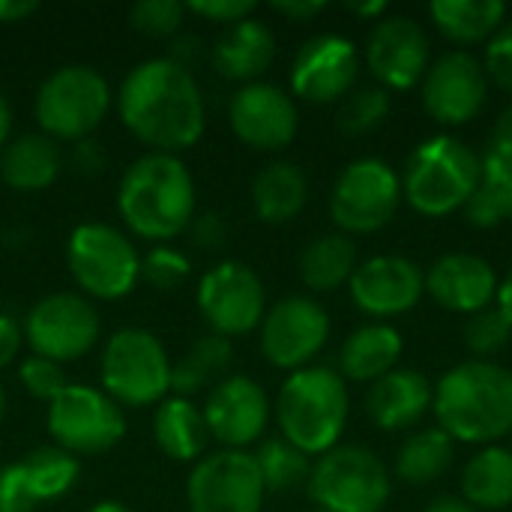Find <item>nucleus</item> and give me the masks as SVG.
Segmentation results:
<instances>
[{"label": "nucleus", "instance_id": "obj_1", "mask_svg": "<svg viewBox=\"0 0 512 512\" xmlns=\"http://www.w3.org/2000/svg\"><path fill=\"white\" fill-rule=\"evenodd\" d=\"M117 111L123 126L150 153H183L195 147L207 126V108L195 75L171 57L138 63L120 84Z\"/></svg>", "mask_w": 512, "mask_h": 512}, {"label": "nucleus", "instance_id": "obj_2", "mask_svg": "<svg viewBox=\"0 0 512 512\" xmlns=\"http://www.w3.org/2000/svg\"><path fill=\"white\" fill-rule=\"evenodd\" d=\"M117 210L135 237L165 243L195 219V180L180 156L144 153L117 186Z\"/></svg>", "mask_w": 512, "mask_h": 512}, {"label": "nucleus", "instance_id": "obj_3", "mask_svg": "<svg viewBox=\"0 0 512 512\" xmlns=\"http://www.w3.org/2000/svg\"><path fill=\"white\" fill-rule=\"evenodd\" d=\"M432 408L453 441L492 447L512 432V372L489 360L453 366L438 381Z\"/></svg>", "mask_w": 512, "mask_h": 512}, {"label": "nucleus", "instance_id": "obj_4", "mask_svg": "<svg viewBox=\"0 0 512 512\" xmlns=\"http://www.w3.org/2000/svg\"><path fill=\"white\" fill-rule=\"evenodd\" d=\"M276 423L288 444L306 456L330 453L348 423V387L336 369L291 372L276 396Z\"/></svg>", "mask_w": 512, "mask_h": 512}, {"label": "nucleus", "instance_id": "obj_5", "mask_svg": "<svg viewBox=\"0 0 512 512\" xmlns=\"http://www.w3.org/2000/svg\"><path fill=\"white\" fill-rule=\"evenodd\" d=\"M480 183V156L456 135H432L414 147L402 177L408 204L429 216H450L465 210Z\"/></svg>", "mask_w": 512, "mask_h": 512}, {"label": "nucleus", "instance_id": "obj_6", "mask_svg": "<svg viewBox=\"0 0 512 512\" xmlns=\"http://www.w3.org/2000/svg\"><path fill=\"white\" fill-rule=\"evenodd\" d=\"M99 381L120 408H156L171 393L168 351L150 330L123 327L102 348Z\"/></svg>", "mask_w": 512, "mask_h": 512}, {"label": "nucleus", "instance_id": "obj_7", "mask_svg": "<svg viewBox=\"0 0 512 512\" xmlns=\"http://www.w3.org/2000/svg\"><path fill=\"white\" fill-rule=\"evenodd\" d=\"M111 108V87L105 75L84 63L54 69L36 90L33 114L45 138L84 141L90 138Z\"/></svg>", "mask_w": 512, "mask_h": 512}, {"label": "nucleus", "instance_id": "obj_8", "mask_svg": "<svg viewBox=\"0 0 512 512\" xmlns=\"http://www.w3.org/2000/svg\"><path fill=\"white\" fill-rule=\"evenodd\" d=\"M66 267L93 300H120L141 282V255L114 225L81 222L66 240Z\"/></svg>", "mask_w": 512, "mask_h": 512}, {"label": "nucleus", "instance_id": "obj_9", "mask_svg": "<svg viewBox=\"0 0 512 512\" xmlns=\"http://www.w3.org/2000/svg\"><path fill=\"white\" fill-rule=\"evenodd\" d=\"M306 489L324 512H381L393 483L390 471L369 447L348 444L333 447L312 465Z\"/></svg>", "mask_w": 512, "mask_h": 512}, {"label": "nucleus", "instance_id": "obj_10", "mask_svg": "<svg viewBox=\"0 0 512 512\" xmlns=\"http://www.w3.org/2000/svg\"><path fill=\"white\" fill-rule=\"evenodd\" d=\"M54 447L78 456H102L126 435L123 408L90 384H69L45 414Z\"/></svg>", "mask_w": 512, "mask_h": 512}, {"label": "nucleus", "instance_id": "obj_11", "mask_svg": "<svg viewBox=\"0 0 512 512\" xmlns=\"http://www.w3.org/2000/svg\"><path fill=\"white\" fill-rule=\"evenodd\" d=\"M402 204V180L375 156L354 159L336 180L330 195V216L342 234L381 231Z\"/></svg>", "mask_w": 512, "mask_h": 512}, {"label": "nucleus", "instance_id": "obj_12", "mask_svg": "<svg viewBox=\"0 0 512 512\" xmlns=\"http://www.w3.org/2000/svg\"><path fill=\"white\" fill-rule=\"evenodd\" d=\"M102 324L93 303L72 291H57L36 300L24 321V339L36 357L72 363L87 357L99 342Z\"/></svg>", "mask_w": 512, "mask_h": 512}, {"label": "nucleus", "instance_id": "obj_13", "mask_svg": "<svg viewBox=\"0 0 512 512\" xmlns=\"http://www.w3.org/2000/svg\"><path fill=\"white\" fill-rule=\"evenodd\" d=\"M198 309L210 333L225 339L246 336L267 315V291L249 264L219 261L198 282Z\"/></svg>", "mask_w": 512, "mask_h": 512}, {"label": "nucleus", "instance_id": "obj_14", "mask_svg": "<svg viewBox=\"0 0 512 512\" xmlns=\"http://www.w3.org/2000/svg\"><path fill=\"white\" fill-rule=\"evenodd\" d=\"M264 480L246 450H216L195 462L186 480L189 512H261Z\"/></svg>", "mask_w": 512, "mask_h": 512}, {"label": "nucleus", "instance_id": "obj_15", "mask_svg": "<svg viewBox=\"0 0 512 512\" xmlns=\"http://www.w3.org/2000/svg\"><path fill=\"white\" fill-rule=\"evenodd\" d=\"M330 318L312 297H285L261 321V351L285 372L306 369L327 345Z\"/></svg>", "mask_w": 512, "mask_h": 512}, {"label": "nucleus", "instance_id": "obj_16", "mask_svg": "<svg viewBox=\"0 0 512 512\" xmlns=\"http://www.w3.org/2000/svg\"><path fill=\"white\" fill-rule=\"evenodd\" d=\"M228 123L231 132L252 150H282L297 138L300 117L294 99L267 81L243 84L228 105Z\"/></svg>", "mask_w": 512, "mask_h": 512}, {"label": "nucleus", "instance_id": "obj_17", "mask_svg": "<svg viewBox=\"0 0 512 512\" xmlns=\"http://www.w3.org/2000/svg\"><path fill=\"white\" fill-rule=\"evenodd\" d=\"M204 423L222 450H246L270 423V399L264 387L249 375H228L207 393Z\"/></svg>", "mask_w": 512, "mask_h": 512}, {"label": "nucleus", "instance_id": "obj_18", "mask_svg": "<svg viewBox=\"0 0 512 512\" xmlns=\"http://www.w3.org/2000/svg\"><path fill=\"white\" fill-rule=\"evenodd\" d=\"M78 459L60 447H36L0 471V512H36L72 492Z\"/></svg>", "mask_w": 512, "mask_h": 512}, {"label": "nucleus", "instance_id": "obj_19", "mask_svg": "<svg viewBox=\"0 0 512 512\" xmlns=\"http://www.w3.org/2000/svg\"><path fill=\"white\" fill-rule=\"evenodd\" d=\"M489 96L486 66L468 51H447L423 78V105L444 126L474 120Z\"/></svg>", "mask_w": 512, "mask_h": 512}, {"label": "nucleus", "instance_id": "obj_20", "mask_svg": "<svg viewBox=\"0 0 512 512\" xmlns=\"http://www.w3.org/2000/svg\"><path fill=\"white\" fill-rule=\"evenodd\" d=\"M360 72V54L348 36L318 33L300 45L291 63V90L294 96L324 105L342 99Z\"/></svg>", "mask_w": 512, "mask_h": 512}, {"label": "nucleus", "instance_id": "obj_21", "mask_svg": "<svg viewBox=\"0 0 512 512\" xmlns=\"http://www.w3.org/2000/svg\"><path fill=\"white\" fill-rule=\"evenodd\" d=\"M366 63L384 90H411L429 72V36L408 15L381 18L369 33Z\"/></svg>", "mask_w": 512, "mask_h": 512}, {"label": "nucleus", "instance_id": "obj_22", "mask_svg": "<svg viewBox=\"0 0 512 512\" xmlns=\"http://www.w3.org/2000/svg\"><path fill=\"white\" fill-rule=\"evenodd\" d=\"M348 288L360 312L372 318H399L426 294V276L405 255H375L357 264Z\"/></svg>", "mask_w": 512, "mask_h": 512}, {"label": "nucleus", "instance_id": "obj_23", "mask_svg": "<svg viewBox=\"0 0 512 512\" xmlns=\"http://www.w3.org/2000/svg\"><path fill=\"white\" fill-rule=\"evenodd\" d=\"M498 276L492 264L471 252H450L441 255L426 273V291L435 303L450 312L474 315L492 306L498 297Z\"/></svg>", "mask_w": 512, "mask_h": 512}, {"label": "nucleus", "instance_id": "obj_24", "mask_svg": "<svg viewBox=\"0 0 512 512\" xmlns=\"http://www.w3.org/2000/svg\"><path fill=\"white\" fill-rule=\"evenodd\" d=\"M435 402L432 381L417 369H393L378 378L366 396L369 420L384 432H402L417 426Z\"/></svg>", "mask_w": 512, "mask_h": 512}, {"label": "nucleus", "instance_id": "obj_25", "mask_svg": "<svg viewBox=\"0 0 512 512\" xmlns=\"http://www.w3.org/2000/svg\"><path fill=\"white\" fill-rule=\"evenodd\" d=\"M273 57H276V36L258 18H243L225 27V33L213 45L216 72L243 84H252L258 75H264Z\"/></svg>", "mask_w": 512, "mask_h": 512}, {"label": "nucleus", "instance_id": "obj_26", "mask_svg": "<svg viewBox=\"0 0 512 512\" xmlns=\"http://www.w3.org/2000/svg\"><path fill=\"white\" fill-rule=\"evenodd\" d=\"M63 168L57 141L42 132H27L12 138L0 150V180L15 192H42L48 189Z\"/></svg>", "mask_w": 512, "mask_h": 512}, {"label": "nucleus", "instance_id": "obj_27", "mask_svg": "<svg viewBox=\"0 0 512 512\" xmlns=\"http://www.w3.org/2000/svg\"><path fill=\"white\" fill-rule=\"evenodd\" d=\"M153 441L174 462H198L210 444L204 411L183 396L162 399L153 411Z\"/></svg>", "mask_w": 512, "mask_h": 512}, {"label": "nucleus", "instance_id": "obj_28", "mask_svg": "<svg viewBox=\"0 0 512 512\" xmlns=\"http://www.w3.org/2000/svg\"><path fill=\"white\" fill-rule=\"evenodd\" d=\"M402 357V336L390 324L357 327L339 351V375L348 381H378L396 369Z\"/></svg>", "mask_w": 512, "mask_h": 512}, {"label": "nucleus", "instance_id": "obj_29", "mask_svg": "<svg viewBox=\"0 0 512 512\" xmlns=\"http://www.w3.org/2000/svg\"><path fill=\"white\" fill-rule=\"evenodd\" d=\"M309 180L294 162H270L252 180V210L267 225H285L306 207Z\"/></svg>", "mask_w": 512, "mask_h": 512}, {"label": "nucleus", "instance_id": "obj_30", "mask_svg": "<svg viewBox=\"0 0 512 512\" xmlns=\"http://www.w3.org/2000/svg\"><path fill=\"white\" fill-rule=\"evenodd\" d=\"M435 27L456 45L489 42L507 18L501 0H435L429 6Z\"/></svg>", "mask_w": 512, "mask_h": 512}, {"label": "nucleus", "instance_id": "obj_31", "mask_svg": "<svg viewBox=\"0 0 512 512\" xmlns=\"http://www.w3.org/2000/svg\"><path fill=\"white\" fill-rule=\"evenodd\" d=\"M300 279L309 291L330 294L351 282L357 270V246L348 234H321L300 252Z\"/></svg>", "mask_w": 512, "mask_h": 512}, {"label": "nucleus", "instance_id": "obj_32", "mask_svg": "<svg viewBox=\"0 0 512 512\" xmlns=\"http://www.w3.org/2000/svg\"><path fill=\"white\" fill-rule=\"evenodd\" d=\"M462 501L474 510H504L512 504V450L483 447L462 471Z\"/></svg>", "mask_w": 512, "mask_h": 512}, {"label": "nucleus", "instance_id": "obj_33", "mask_svg": "<svg viewBox=\"0 0 512 512\" xmlns=\"http://www.w3.org/2000/svg\"><path fill=\"white\" fill-rule=\"evenodd\" d=\"M231 357H234L231 339L216 336V333L201 336L183 354L180 363H171V393L189 399V396L201 393L204 387H210L213 381L219 384L225 369L231 366Z\"/></svg>", "mask_w": 512, "mask_h": 512}, {"label": "nucleus", "instance_id": "obj_34", "mask_svg": "<svg viewBox=\"0 0 512 512\" xmlns=\"http://www.w3.org/2000/svg\"><path fill=\"white\" fill-rule=\"evenodd\" d=\"M453 444L456 441L444 429L414 432L402 444L399 459H396L399 480L408 483V486H429V483H435L453 465V456H456V447Z\"/></svg>", "mask_w": 512, "mask_h": 512}, {"label": "nucleus", "instance_id": "obj_35", "mask_svg": "<svg viewBox=\"0 0 512 512\" xmlns=\"http://www.w3.org/2000/svg\"><path fill=\"white\" fill-rule=\"evenodd\" d=\"M255 465L261 471L264 489L267 492H294L300 486L309 483L312 474V462L306 453H300L294 444H288L285 438H270L258 447Z\"/></svg>", "mask_w": 512, "mask_h": 512}, {"label": "nucleus", "instance_id": "obj_36", "mask_svg": "<svg viewBox=\"0 0 512 512\" xmlns=\"http://www.w3.org/2000/svg\"><path fill=\"white\" fill-rule=\"evenodd\" d=\"M465 216L477 228H498L512 222V171L480 162V183L465 204Z\"/></svg>", "mask_w": 512, "mask_h": 512}, {"label": "nucleus", "instance_id": "obj_37", "mask_svg": "<svg viewBox=\"0 0 512 512\" xmlns=\"http://www.w3.org/2000/svg\"><path fill=\"white\" fill-rule=\"evenodd\" d=\"M390 114V90L384 87H360L354 93H348V99L342 102L336 123L345 135H366L372 129H378Z\"/></svg>", "mask_w": 512, "mask_h": 512}, {"label": "nucleus", "instance_id": "obj_38", "mask_svg": "<svg viewBox=\"0 0 512 512\" xmlns=\"http://www.w3.org/2000/svg\"><path fill=\"white\" fill-rule=\"evenodd\" d=\"M186 15H189L186 3L177 0H138L129 9V24L132 30L150 39H168L183 27Z\"/></svg>", "mask_w": 512, "mask_h": 512}, {"label": "nucleus", "instance_id": "obj_39", "mask_svg": "<svg viewBox=\"0 0 512 512\" xmlns=\"http://www.w3.org/2000/svg\"><path fill=\"white\" fill-rule=\"evenodd\" d=\"M192 276V264L189 258L174 249V246H153L144 258H141V279L153 288V291H177L186 279Z\"/></svg>", "mask_w": 512, "mask_h": 512}, {"label": "nucleus", "instance_id": "obj_40", "mask_svg": "<svg viewBox=\"0 0 512 512\" xmlns=\"http://www.w3.org/2000/svg\"><path fill=\"white\" fill-rule=\"evenodd\" d=\"M512 327L510 321L501 315L498 306H489L483 312L468 315L465 324V348L477 357H492L510 342Z\"/></svg>", "mask_w": 512, "mask_h": 512}, {"label": "nucleus", "instance_id": "obj_41", "mask_svg": "<svg viewBox=\"0 0 512 512\" xmlns=\"http://www.w3.org/2000/svg\"><path fill=\"white\" fill-rule=\"evenodd\" d=\"M18 381L24 384V390H27L33 399H39V402H45V405H51V402L69 387V381H66V375H63V366L54 363V360L36 357V354H30V357L21 360V366H18Z\"/></svg>", "mask_w": 512, "mask_h": 512}, {"label": "nucleus", "instance_id": "obj_42", "mask_svg": "<svg viewBox=\"0 0 512 512\" xmlns=\"http://www.w3.org/2000/svg\"><path fill=\"white\" fill-rule=\"evenodd\" d=\"M486 75L501 90L512 93V21H504V27L486 45Z\"/></svg>", "mask_w": 512, "mask_h": 512}, {"label": "nucleus", "instance_id": "obj_43", "mask_svg": "<svg viewBox=\"0 0 512 512\" xmlns=\"http://www.w3.org/2000/svg\"><path fill=\"white\" fill-rule=\"evenodd\" d=\"M186 9L207 21L231 27L243 18H252L258 6H255V0H195V3H186Z\"/></svg>", "mask_w": 512, "mask_h": 512}, {"label": "nucleus", "instance_id": "obj_44", "mask_svg": "<svg viewBox=\"0 0 512 512\" xmlns=\"http://www.w3.org/2000/svg\"><path fill=\"white\" fill-rule=\"evenodd\" d=\"M483 165H492V168H507L512 171V105H507L489 135V144H486V153L480 156Z\"/></svg>", "mask_w": 512, "mask_h": 512}, {"label": "nucleus", "instance_id": "obj_45", "mask_svg": "<svg viewBox=\"0 0 512 512\" xmlns=\"http://www.w3.org/2000/svg\"><path fill=\"white\" fill-rule=\"evenodd\" d=\"M186 234L192 237V246L195 249H204V252H216L225 246L228 240V225L219 213L207 210V213H195L192 225L186 228Z\"/></svg>", "mask_w": 512, "mask_h": 512}, {"label": "nucleus", "instance_id": "obj_46", "mask_svg": "<svg viewBox=\"0 0 512 512\" xmlns=\"http://www.w3.org/2000/svg\"><path fill=\"white\" fill-rule=\"evenodd\" d=\"M21 342H24V330L18 327V321L9 315H0V369L12 366L18 360Z\"/></svg>", "mask_w": 512, "mask_h": 512}, {"label": "nucleus", "instance_id": "obj_47", "mask_svg": "<svg viewBox=\"0 0 512 512\" xmlns=\"http://www.w3.org/2000/svg\"><path fill=\"white\" fill-rule=\"evenodd\" d=\"M72 165L81 174H99L105 168V150H102V144L93 141V138H84V141L72 144Z\"/></svg>", "mask_w": 512, "mask_h": 512}, {"label": "nucleus", "instance_id": "obj_48", "mask_svg": "<svg viewBox=\"0 0 512 512\" xmlns=\"http://www.w3.org/2000/svg\"><path fill=\"white\" fill-rule=\"evenodd\" d=\"M324 9H327L324 0H276L273 3V12H279V15H285V18H291L297 24L318 18Z\"/></svg>", "mask_w": 512, "mask_h": 512}, {"label": "nucleus", "instance_id": "obj_49", "mask_svg": "<svg viewBox=\"0 0 512 512\" xmlns=\"http://www.w3.org/2000/svg\"><path fill=\"white\" fill-rule=\"evenodd\" d=\"M39 12L36 0H0V24H18Z\"/></svg>", "mask_w": 512, "mask_h": 512}, {"label": "nucleus", "instance_id": "obj_50", "mask_svg": "<svg viewBox=\"0 0 512 512\" xmlns=\"http://www.w3.org/2000/svg\"><path fill=\"white\" fill-rule=\"evenodd\" d=\"M189 57H192V63L201 57V39H195V36L177 39V42H174V51H171V60L180 63V66H186V69H189ZM189 72H192V69H189Z\"/></svg>", "mask_w": 512, "mask_h": 512}, {"label": "nucleus", "instance_id": "obj_51", "mask_svg": "<svg viewBox=\"0 0 512 512\" xmlns=\"http://www.w3.org/2000/svg\"><path fill=\"white\" fill-rule=\"evenodd\" d=\"M423 512H477L471 504H465L462 498H453V495H444V498H435Z\"/></svg>", "mask_w": 512, "mask_h": 512}, {"label": "nucleus", "instance_id": "obj_52", "mask_svg": "<svg viewBox=\"0 0 512 512\" xmlns=\"http://www.w3.org/2000/svg\"><path fill=\"white\" fill-rule=\"evenodd\" d=\"M495 303H498L501 315L510 321V327H512V270L504 276V282L498 285V297H495Z\"/></svg>", "mask_w": 512, "mask_h": 512}, {"label": "nucleus", "instance_id": "obj_53", "mask_svg": "<svg viewBox=\"0 0 512 512\" xmlns=\"http://www.w3.org/2000/svg\"><path fill=\"white\" fill-rule=\"evenodd\" d=\"M345 9L360 15V18H378V15L387 12V3L384 0H366V3H348Z\"/></svg>", "mask_w": 512, "mask_h": 512}, {"label": "nucleus", "instance_id": "obj_54", "mask_svg": "<svg viewBox=\"0 0 512 512\" xmlns=\"http://www.w3.org/2000/svg\"><path fill=\"white\" fill-rule=\"evenodd\" d=\"M9 132H12V108H9L6 96L0 93V147L9 144Z\"/></svg>", "mask_w": 512, "mask_h": 512}, {"label": "nucleus", "instance_id": "obj_55", "mask_svg": "<svg viewBox=\"0 0 512 512\" xmlns=\"http://www.w3.org/2000/svg\"><path fill=\"white\" fill-rule=\"evenodd\" d=\"M87 512H132L126 504H120V501H102V504H96V507H90Z\"/></svg>", "mask_w": 512, "mask_h": 512}, {"label": "nucleus", "instance_id": "obj_56", "mask_svg": "<svg viewBox=\"0 0 512 512\" xmlns=\"http://www.w3.org/2000/svg\"><path fill=\"white\" fill-rule=\"evenodd\" d=\"M3 417H6V390L0 387V423H3Z\"/></svg>", "mask_w": 512, "mask_h": 512}, {"label": "nucleus", "instance_id": "obj_57", "mask_svg": "<svg viewBox=\"0 0 512 512\" xmlns=\"http://www.w3.org/2000/svg\"><path fill=\"white\" fill-rule=\"evenodd\" d=\"M510 435H512V432H510ZM510 450H512V444H510Z\"/></svg>", "mask_w": 512, "mask_h": 512}, {"label": "nucleus", "instance_id": "obj_58", "mask_svg": "<svg viewBox=\"0 0 512 512\" xmlns=\"http://www.w3.org/2000/svg\"><path fill=\"white\" fill-rule=\"evenodd\" d=\"M315 512H324V510H315Z\"/></svg>", "mask_w": 512, "mask_h": 512}]
</instances>
